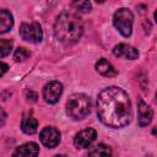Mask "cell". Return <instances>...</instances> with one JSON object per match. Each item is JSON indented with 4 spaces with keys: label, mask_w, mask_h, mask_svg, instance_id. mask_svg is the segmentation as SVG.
I'll use <instances>...</instances> for the list:
<instances>
[{
    "label": "cell",
    "mask_w": 157,
    "mask_h": 157,
    "mask_svg": "<svg viewBox=\"0 0 157 157\" xmlns=\"http://www.w3.org/2000/svg\"><path fill=\"white\" fill-rule=\"evenodd\" d=\"M88 155L90 156H110L112 155V150L108 146H105L103 144H99L96 147H93L92 150H90Z\"/></svg>",
    "instance_id": "16"
},
{
    "label": "cell",
    "mask_w": 157,
    "mask_h": 157,
    "mask_svg": "<svg viewBox=\"0 0 157 157\" xmlns=\"http://www.w3.org/2000/svg\"><path fill=\"white\" fill-rule=\"evenodd\" d=\"M60 131L53 126H47L44 128L40 134H39V139H40V142L48 147V148H54L59 145L60 142Z\"/></svg>",
    "instance_id": "6"
},
{
    "label": "cell",
    "mask_w": 157,
    "mask_h": 157,
    "mask_svg": "<svg viewBox=\"0 0 157 157\" xmlns=\"http://www.w3.org/2000/svg\"><path fill=\"white\" fill-rule=\"evenodd\" d=\"M13 43L11 39H0V58L6 56L12 50Z\"/></svg>",
    "instance_id": "17"
},
{
    "label": "cell",
    "mask_w": 157,
    "mask_h": 157,
    "mask_svg": "<svg viewBox=\"0 0 157 157\" xmlns=\"http://www.w3.org/2000/svg\"><path fill=\"white\" fill-rule=\"evenodd\" d=\"M113 54L118 58H125V59H129V60H135V59L139 58L137 49H135L134 47H131L129 44H124V43H120V44L115 45L114 49H113Z\"/></svg>",
    "instance_id": "9"
},
{
    "label": "cell",
    "mask_w": 157,
    "mask_h": 157,
    "mask_svg": "<svg viewBox=\"0 0 157 157\" xmlns=\"http://www.w3.org/2000/svg\"><path fill=\"white\" fill-rule=\"evenodd\" d=\"M97 115L110 128H124L131 119V102L128 93L117 86L102 90L97 97Z\"/></svg>",
    "instance_id": "1"
},
{
    "label": "cell",
    "mask_w": 157,
    "mask_h": 157,
    "mask_svg": "<svg viewBox=\"0 0 157 157\" xmlns=\"http://www.w3.org/2000/svg\"><path fill=\"white\" fill-rule=\"evenodd\" d=\"M98 4H102V2H104V0H96Z\"/></svg>",
    "instance_id": "22"
},
{
    "label": "cell",
    "mask_w": 157,
    "mask_h": 157,
    "mask_svg": "<svg viewBox=\"0 0 157 157\" xmlns=\"http://www.w3.org/2000/svg\"><path fill=\"white\" fill-rule=\"evenodd\" d=\"M9 70V66H7V64H5V63H2V61H0V77L6 72Z\"/></svg>",
    "instance_id": "20"
},
{
    "label": "cell",
    "mask_w": 157,
    "mask_h": 157,
    "mask_svg": "<svg viewBox=\"0 0 157 157\" xmlns=\"http://www.w3.org/2000/svg\"><path fill=\"white\" fill-rule=\"evenodd\" d=\"M26 97H27V101L28 102H36L37 101V98H38V96H37V93L36 92H33V91H26Z\"/></svg>",
    "instance_id": "19"
},
{
    "label": "cell",
    "mask_w": 157,
    "mask_h": 157,
    "mask_svg": "<svg viewBox=\"0 0 157 157\" xmlns=\"http://www.w3.org/2000/svg\"><path fill=\"white\" fill-rule=\"evenodd\" d=\"M63 93V85L59 81H50L43 88V97L47 103L55 104Z\"/></svg>",
    "instance_id": "7"
},
{
    "label": "cell",
    "mask_w": 157,
    "mask_h": 157,
    "mask_svg": "<svg viewBox=\"0 0 157 157\" xmlns=\"http://www.w3.org/2000/svg\"><path fill=\"white\" fill-rule=\"evenodd\" d=\"M132 22H134V15L126 7H121V9L117 10L114 16H113L114 27L124 37H129L131 34V32H132Z\"/></svg>",
    "instance_id": "4"
},
{
    "label": "cell",
    "mask_w": 157,
    "mask_h": 157,
    "mask_svg": "<svg viewBox=\"0 0 157 157\" xmlns=\"http://www.w3.org/2000/svg\"><path fill=\"white\" fill-rule=\"evenodd\" d=\"M54 33L61 43L66 45L75 44L83 33V23L77 15L64 12L59 15L55 21Z\"/></svg>",
    "instance_id": "2"
},
{
    "label": "cell",
    "mask_w": 157,
    "mask_h": 157,
    "mask_svg": "<svg viewBox=\"0 0 157 157\" xmlns=\"http://www.w3.org/2000/svg\"><path fill=\"white\" fill-rule=\"evenodd\" d=\"M28 56H29V52L26 48H17L15 50V54H13V59L18 63H22V61L27 60Z\"/></svg>",
    "instance_id": "18"
},
{
    "label": "cell",
    "mask_w": 157,
    "mask_h": 157,
    "mask_svg": "<svg viewBox=\"0 0 157 157\" xmlns=\"http://www.w3.org/2000/svg\"><path fill=\"white\" fill-rule=\"evenodd\" d=\"M38 128V121L36 120V118H33L32 115H25L22 118L21 121V129L25 134L27 135H32L37 131Z\"/></svg>",
    "instance_id": "14"
},
{
    "label": "cell",
    "mask_w": 157,
    "mask_h": 157,
    "mask_svg": "<svg viewBox=\"0 0 157 157\" xmlns=\"http://www.w3.org/2000/svg\"><path fill=\"white\" fill-rule=\"evenodd\" d=\"M152 117H153V112L150 108V105H147L145 102L140 101L139 105H137V121L140 126H147L151 121H152Z\"/></svg>",
    "instance_id": "10"
},
{
    "label": "cell",
    "mask_w": 157,
    "mask_h": 157,
    "mask_svg": "<svg viewBox=\"0 0 157 157\" xmlns=\"http://www.w3.org/2000/svg\"><path fill=\"white\" fill-rule=\"evenodd\" d=\"M92 108L91 98L83 93H74L69 97L66 103V113L74 120L86 118Z\"/></svg>",
    "instance_id": "3"
},
{
    "label": "cell",
    "mask_w": 157,
    "mask_h": 157,
    "mask_svg": "<svg viewBox=\"0 0 157 157\" xmlns=\"http://www.w3.org/2000/svg\"><path fill=\"white\" fill-rule=\"evenodd\" d=\"M20 36L22 39L29 42V43H39L43 38L42 27L37 22H29V23H22L20 26Z\"/></svg>",
    "instance_id": "5"
},
{
    "label": "cell",
    "mask_w": 157,
    "mask_h": 157,
    "mask_svg": "<svg viewBox=\"0 0 157 157\" xmlns=\"http://www.w3.org/2000/svg\"><path fill=\"white\" fill-rule=\"evenodd\" d=\"M5 120H6V113H5V110L2 108H0V126L4 125Z\"/></svg>",
    "instance_id": "21"
},
{
    "label": "cell",
    "mask_w": 157,
    "mask_h": 157,
    "mask_svg": "<svg viewBox=\"0 0 157 157\" xmlns=\"http://www.w3.org/2000/svg\"><path fill=\"white\" fill-rule=\"evenodd\" d=\"M39 153V147L36 142H26L16 148L13 156H37Z\"/></svg>",
    "instance_id": "12"
},
{
    "label": "cell",
    "mask_w": 157,
    "mask_h": 157,
    "mask_svg": "<svg viewBox=\"0 0 157 157\" xmlns=\"http://www.w3.org/2000/svg\"><path fill=\"white\" fill-rule=\"evenodd\" d=\"M96 136H97V132L94 129L92 128H87V129H83L81 130L74 139V145L77 147V148H86L88 147L94 140H96Z\"/></svg>",
    "instance_id": "8"
},
{
    "label": "cell",
    "mask_w": 157,
    "mask_h": 157,
    "mask_svg": "<svg viewBox=\"0 0 157 157\" xmlns=\"http://www.w3.org/2000/svg\"><path fill=\"white\" fill-rule=\"evenodd\" d=\"M13 26V17L10 11L0 10V34L9 32Z\"/></svg>",
    "instance_id": "13"
},
{
    "label": "cell",
    "mask_w": 157,
    "mask_h": 157,
    "mask_svg": "<svg viewBox=\"0 0 157 157\" xmlns=\"http://www.w3.org/2000/svg\"><path fill=\"white\" fill-rule=\"evenodd\" d=\"M71 5L77 12H82V13H86L92 9L90 0H72Z\"/></svg>",
    "instance_id": "15"
},
{
    "label": "cell",
    "mask_w": 157,
    "mask_h": 157,
    "mask_svg": "<svg viewBox=\"0 0 157 157\" xmlns=\"http://www.w3.org/2000/svg\"><path fill=\"white\" fill-rule=\"evenodd\" d=\"M96 70L103 75V76H107V77H112V76H115L118 74V71L114 69V66L104 58H101L97 63H96Z\"/></svg>",
    "instance_id": "11"
}]
</instances>
